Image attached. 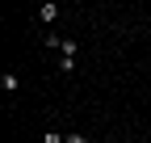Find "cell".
<instances>
[{
	"instance_id": "cell-1",
	"label": "cell",
	"mask_w": 151,
	"mask_h": 143,
	"mask_svg": "<svg viewBox=\"0 0 151 143\" xmlns=\"http://www.w3.org/2000/svg\"><path fill=\"white\" fill-rule=\"evenodd\" d=\"M55 17H59V4H50V0H46L42 9H38V21H42V25H50Z\"/></svg>"
},
{
	"instance_id": "cell-4",
	"label": "cell",
	"mask_w": 151,
	"mask_h": 143,
	"mask_svg": "<svg viewBox=\"0 0 151 143\" xmlns=\"http://www.w3.org/2000/svg\"><path fill=\"white\" fill-rule=\"evenodd\" d=\"M63 139H67V135H59V131H46V135H42V143H63Z\"/></svg>"
},
{
	"instance_id": "cell-3",
	"label": "cell",
	"mask_w": 151,
	"mask_h": 143,
	"mask_svg": "<svg viewBox=\"0 0 151 143\" xmlns=\"http://www.w3.org/2000/svg\"><path fill=\"white\" fill-rule=\"evenodd\" d=\"M59 55H63V59H76V42H71V38H63V46H59Z\"/></svg>"
},
{
	"instance_id": "cell-2",
	"label": "cell",
	"mask_w": 151,
	"mask_h": 143,
	"mask_svg": "<svg viewBox=\"0 0 151 143\" xmlns=\"http://www.w3.org/2000/svg\"><path fill=\"white\" fill-rule=\"evenodd\" d=\"M0 88H4V93H17V88H21V80H17V72H4V76H0Z\"/></svg>"
},
{
	"instance_id": "cell-5",
	"label": "cell",
	"mask_w": 151,
	"mask_h": 143,
	"mask_svg": "<svg viewBox=\"0 0 151 143\" xmlns=\"http://www.w3.org/2000/svg\"><path fill=\"white\" fill-rule=\"evenodd\" d=\"M63 143H88V139H84V135H80V131H71V135H67V139H63Z\"/></svg>"
}]
</instances>
